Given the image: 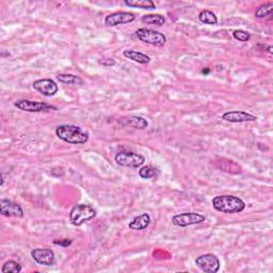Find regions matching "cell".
Masks as SVG:
<instances>
[{
	"label": "cell",
	"mask_w": 273,
	"mask_h": 273,
	"mask_svg": "<svg viewBox=\"0 0 273 273\" xmlns=\"http://www.w3.org/2000/svg\"><path fill=\"white\" fill-rule=\"evenodd\" d=\"M56 135L60 140L68 144H85L89 140V134L76 125H60L56 128Z\"/></svg>",
	"instance_id": "6da1fadb"
},
{
	"label": "cell",
	"mask_w": 273,
	"mask_h": 273,
	"mask_svg": "<svg viewBox=\"0 0 273 273\" xmlns=\"http://www.w3.org/2000/svg\"><path fill=\"white\" fill-rule=\"evenodd\" d=\"M211 203L214 208L222 214H239L246 208V203L234 195H218Z\"/></svg>",
	"instance_id": "7a4b0ae2"
},
{
	"label": "cell",
	"mask_w": 273,
	"mask_h": 273,
	"mask_svg": "<svg viewBox=\"0 0 273 273\" xmlns=\"http://www.w3.org/2000/svg\"><path fill=\"white\" fill-rule=\"evenodd\" d=\"M96 217V210L87 204L75 205L70 212V221L75 226H80Z\"/></svg>",
	"instance_id": "3957f363"
},
{
	"label": "cell",
	"mask_w": 273,
	"mask_h": 273,
	"mask_svg": "<svg viewBox=\"0 0 273 273\" xmlns=\"http://www.w3.org/2000/svg\"><path fill=\"white\" fill-rule=\"evenodd\" d=\"M136 35L138 39L149 45H154L157 47H162L166 43V37L161 32L156 31L154 29H147V28H140L136 31Z\"/></svg>",
	"instance_id": "277c9868"
},
{
	"label": "cell",
	"mask_w": 273,
	"mask_h": 273,
	"mask_svg": "<svg viewBox=\"0 0 273 273\" xmlns=\"http://www.w3.org/2000/svg\"><path fill=\"white\" fill-rule=\"evenodd\" d=\"M116 162L124 168H140L145 163V158L135 151H121L115 157Z\"/></svg>",
	"instance_id": "5b68a950"
},
{
	"label": "cell",
	"mask_w": 273,
	"mask_h": 273,
	"mask_svg": "<svg viewBox=\"0 0 273 273\" xmlns=\"http://www.w3.org/2000/svg\"><path fill=\"white\" fill-rule=\"evenodd\" d=\"M206 218L199 214V212H183V214L175 215L172 218V223L175 226L187 227L194 224H200L204 222Z\"/></svg>",
	"instance_id": "8992f818"
},
{
	"label": "cell",
	"mask_w": 273,
	"mask_h": 273,
	"mask_svg": "<svg viewBox=\"0 0 273 273\" xmlns=\"http://www.w3.org/2000/svg\"><path fill=\"white\" fill-rule=\"evenodd\" d=\"M195 265L206 273H216L220 270V261L215 254L207 253L196 257Z\"/></svg>",
	"instance_id": "52a82bcc"
},
{
	"label": "cell",
	"mask_w": 273,
	"mask_h": 273,
	"mask_svg": "<svg viewBox=\"0 0 273 273\" xmlns=\"http://www.w3.org/2000/svg\"><path fill=\"white\" fill-rule=\"evenodd\" d=\"M15 107L22 111L27 112H46L50 110H57L54 106H50L46 103L42 102H35L30 100H20L14 104Z\"/></svg>",
	"instance_id": "ba28073f"
},
{
	"label": "cell",
	"mask_w": 273,
	"mask_h": 273,
	"mask_svg": "<svg viewBox=\"0 0 273 273\" xmlns=\"http://www.w3.org/2000/svg\"><path fill=\"white\" fill-rule=\"evenodd\" d=\"M31 256L36 264L42 265V266H52L56 263L55 253L48 248L34 249L31 251Z\"/></svg>",
	"instance_id": "9c48e42d"
},
{
	"label": "cell",
	"mask_w": 273,
	"mask_h": 273,
	"mask_svg": "<svg viewBox=\"0 0 273 273\" xmlns=\"http://www.w3.org/2000/svg\"><path fill=\"white\" fill-rule=\"evenodd\" d=\"M136 19L134 13L131 12H116L109 14L105 19V24L108 27H115L123 24H130Z\"/></svg>",
	"instance_id": "30bf717a"
},
{
	"label": "cell",
	"mask_w": 273,
	"mask_h": 273,
	"mask_svg": "<svg viewBox=\"0 0 273 273\" xmlns=\"http://www.w3.org/2000/svg\"><path fill=\"white\" fill-rule=\"evenodd\" d=\"M0 212L4 217H14V218H22L24 217V210L20 207V205L14 203L10 200L2 199L0 201Z\"/></svg>",
	"instance_id": "8fae6325"
},
{
	"label": "cell",
	"mask_w": 273,
	"mask_h": 273,
	"mask_svg": "<svg viewBox=\"0 0 273 273\" xmlns=\"http://www.w3.org/2000/svg\"><path fill=\"white\" fill-rule=\"evenodd\" d=\"M222 120L229 123H244V122H254L257 117L246 111H227L222 116Z\"/></svg>",
	"instance_id": "7c38bea8"
},
{
	"label": "cell",
	"mask_w": 273,
	"mask_h": 273,
	"mask_svg": "<svg viewBox=\"0 0 273 273\" xmlns=\"http://www.w3.org/2000/svg\"><path fill=\"white\" fill-rule=\"evenodd\" d=\"M33 88L44 96H54L58 92V85L52 79H37L33 82Z\"/></svg>",
	"instance_id": "4fadbf2b"
},
{
	"label": "cell",
	"mask_w": 273,
	"mask_h": 273,
	"mask_svg": "<svg viewBox=\"0 0 273 273\" xmlns=\"http://www.w3.org/2000/svg\"><path fill=\"white\" fill-rule=\"evenodd\" d=\"M120 123L123 124L124 126L128 127H133L136 128V130H145V128L148 126V122L141 117H136V116H130L120 120Z\"/></svg>",
	"instance_id": "5bb4252c"
},
{
	"label": "cell",
	"mask_w": 273,
	"mask_h": 273,
	"mask_svg": "<svg viewBox=\"0 0 273 273\" xmlns=\"http://www.w3.org/2000/svg\"><path fill=\"white\" fill-rule=\"evenodd\" d=\"M150 224V217L148 214H142L140 216H136V218H134L132 221L128 224L131 230L134 231H143L148 227V225Z\"/></svg>",
	"instance_id": "9a60e30c"
},
{
	"label": "cell",
	"mask_w": 273,
	"mask_h": 273,
	"mask_svg": "<svg viewBox=\"0 0 273 273\" xmlns=\"http://www.w3.org/2000/svg\"><path fill=\"white\" fill-rule=\"evenodd\" d=\"M123 56L127 59L132 60V61H135V62L140 63V64H148L150 62V58L147 55L143 54V52H141V51L128 49L123 52Z\"/></svg>",
	"instance_id": "2e32d148"
},
{
	"label": "cell",
	"mask_w": 273,
	"mask_h": 273,
	"mask_svg": "<svg viewBox=\"0 0 273 273\" xmlns=\"http://www.w3.org/2000/svg\"><path fill=\"white\" fill-rule=\"evenodd\" d=\"M124 3L128 6L136 7V9L153 10L156 7V4L150 0H125Z\"/></svg>",
	"instance_id": "e0dca14e"
},
{
	"label": "cell",
	"mask_w": 273,
	"mask_h": 273,
	"mask_svg": "<svg viewBox=\"0 0 273 273\" xmlns=\"http://www.w3.org/2000/svg\"><path fill=\"white\" fill-rule=\"evenodd\" d=\"M57 79L65 83V85H73V86H81L83 85V80L79 77V76H76L73 74H59L57 76Z\"/></svg>",
	"instance_id": "ac0fdd59"
},
{
	"label": "cell",
	"mask_w": 273,
	"mask_h": 273,
	"mask_svg": "<svg viewBox=\"0 0 273 273\" xmlns=\"http://www.w3.org/2000/svg\"><path fill=\"white\" fill-rule=\"evenodd\" d=\"M273 12V2H266L257 7L255 12V17L257 18H265V17H271Z\"/></svg>",
	"instance_id": "d6986e66"
},
{
	"label": "cell",
	"mask_w": 273,
	"mask_h": 273,
	"mask_svg": "<svg viewBox=\"0 0 273 273\" xmlns=\"http://www.w3.org/2000/svg\"><path fill=\"white\" fill-rule=\"evenodd\" d=\"M142 21L147 25H155V26H163L165 24V17L159 14H148L144 15L142 17Z\"/></svg>",
	"instance_id": "ffe728a7"
},
{
	"label": "cell",
	"mask_w": 273,
	"mask_h": 273,
	"mask_svg": "<svg viewBox=\"0 0 273 273\" xmlns=\"http://www.w3.org/2000/svg\"><path fill=\"white\" fill-rule=\"evenodd\" d=\"M199 19L202 21L203 24L206 25H217L218 24V17L214 12L209 10H203L199 14Z\"/></svg>",
	"instance_id": "44dd1931"
},
{
	"label": "cell",
	"mask_w": 273,
	"mask_h": 273,
	"mask_svg": "<svg viewBox=\"0 0 273 273\" xmlns=\"http://www.w3.org/2000/svg\"><path fill=\"white\" fill-rule=\"evenodd\" d=\"M157 174H158V170L153 165L142 166L139 171V175L143 179H149V178L156 177Z\"/></svg>",
	"instance_id": "7402d4cb"
},
{
	"label": "cell",
	"mask_w": 273,
	"mask_h": 273,
	"mask_svg": "<svg viewBox=\"0 0 273 273\" xmlns=\"http://www.w3.org/2000/svg\"><path fill=\"white\" fill-rule=\"evenodd\" d=\"M21 271L20 264L15 261H7L1 269L2 273H19Z\"/></svg>",
	"instance_id": "603a6c76"
},
{
	"label": "cell",
	"mask_w": 273,
	"mask_h": 273,
	"mask_svg": "<svg viewBox=\"0 0 273 273\" xmlns=\"http://www.w3.org/2000/svg\"><path fill=\"white\" fill-rule=\"evenodd\" d=\"M233 36L239 42H248L251 39V34L245 31V30H235L233 32Z\"/></svg>",
	"instance_id": "cb8c5ba5"
},
{
	"label": "cell",
	"mask_w": 273,
	"mask_h": 273,
	"mask_svg": "<svg viewBox=\"0 0 273 273\" xmlns=\"http://www.w3.org/2000/svg\"><path fill=\"white\" fill-rule=\"evenodd\" d=\"M100 63L103 64V65H105V66H113V65L116 64V61H115V60H113V59L108 58V59H103V60H101Z\"/></svg>",
	"instance_id": "d4e9b609"
},
{
	"label": "cell",
	"mask_w": 273,
	"mask_h": 273,
	"mask_svg": "<svg viewBox=\"0 0 273 273\" xmlns=\"http://www.w3.org/2000/svg\"><path fill=\"white\" fill-rule=\"evenodd\" d=\"M54 244L55 245H60V246H62V247H67V246H70L72 244V240H68V239H64L63 241L56 240V241H54Z\"/></svg>",
	"instance_id": "484cf974"
}]
</instances>
